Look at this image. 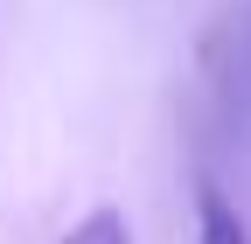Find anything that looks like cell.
Returning <instances> with one entry per match:
<instances>
[{
  "mask_svg": "<svg viewBox=\"0 0 251 244\" xmlns=\"http://www.w3.org/2000/svg\"><path fill=\"white\" fill-rule=\"evenodd\" d=\"M196 244H251V223L237 217V202L202 189V202H196Z\"/></svg>",
  "mask_w": 251,
  "mask_h": 244,
  "instance_id": "obj_1",
  "label": "cell"
},
{
  "mask_svg": "<svg viewBox=\"0 0 251 244\" xmlns=\"http://www.w3.org/2000/svg\"><path fill=\"white\" fill-rule=\"evenodd\" d=\"M63 244H133V230H126V217H119V209H91L84 223H70V230H63Z\"/></svg>",
  "mask_w": 251,
  "mask_h": 244,
  "instance_id": "obj_2",
  "label": "cell"
},
{
  "mask_svg": "<svg viewBox=\"0 0 251 244\" xmlns=\"http://www.w3.org/2000/svg\"><path fill=\"white\" fill-rule=\"evenodd\" d=\"M237 70H244V91H251V7H244V28H237Z\"/></svg>",
  "mask_w": 251,
  "mask_h": 244,
  "instance_id": "obj_3",
  "label": "cell"
}]
</instances>
